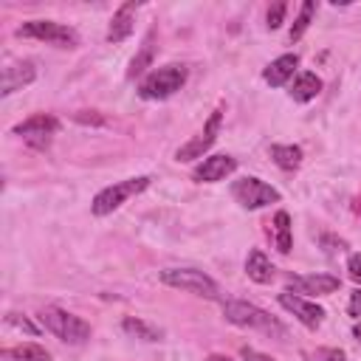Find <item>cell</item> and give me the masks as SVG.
<instances>
[{"label":"cell","instance_id":"obj_1","mask_svg":"<svg viewBox=\"0 0 361 361\" xmlns=\"http://www.w3.org/2000/svg\"><path fill=\"white\" fill-rule=\"evenodd\" d=\"M39 322L45 330H51L56 338L68 341V344H85L90 338V324L85 319H79L76 313H68L62 307H42L39 310Z\"/></svg>","mask_w":361,"mask_h":361},{"label":"cell","instance_id":"obj_2","mask_svg":"<svg viewBox=\"0 0 361 361\" xmlns=\"http://www.w3.org/2000/svg\"><path fill=\"white\" fill-rule=\"evenodd\" d=\"M189 71L183 65H164V68H155L144 76L141 87H138V96L141 99H149V102H158V99H169L175 90L183 87Z\"/></svg>","mask_w":361,"mask_h":361},{"label":"cell","instance_id":"obj_3","mask_svg":"<svg viewBox=\"0 0 361 361\" xmlns=\"http://www.w3.org/2000/svg\"><path fill=\"white\" fill-rule=\"evenodd\" d=\"M149 175H138V178H127V180H118V183H113V186H104L96 197H93V203H90V212L96 214V217H104V214H110V212H116L124 200H130L133 195H141L147 186H149Z\"/></svg>","mask_w":361,"mask_h":361},{"label":"cell","instance_id":"obj_4","mask_svg":"<svg viewBox=\"0 0 361 361\" xmlns=\"http://www.w3.org/2000/svg\"><path fill=\"white\" fill-rule=\"evenodd\" d=\"M223 316H226L231 324H237V327L265 330V333L282 336V324H279L271 313H265L262 307H257V305H251V302H226V305H223Z\"/></svg>","mask_w":361,"mask_h":361},{"label":"cell","instance_id":"obj_5","mask_svg":"<svg viewBox=\"0 0 361 361\" xmlns=\"http://www.w3.org/2000/svg\"><path fill=\"white\" fill-rule=\"evenodd\" d=\"M161 282L169 288H180L186 293H195V296H206V299H217V293H220L217 282L212 276H206L203 271H195V268H164Z\"/></svg>","mask_w":361,"mask_h":361},{"label":"cell","instance_id":"obj_6","mask_svg":"<svg viewBox=\"0 0 361 361\" xmlns=\"http://www.w3.org/2000/svg\"><path fill=\"white\" fill-rule=\"evenodd\" d=\"M17 37H31V39H42L59 48H76L79 45V34L71 25L54 23V20H28L17 28Z\"/></svg>","mask_w":361,"mask_h":361},{"label":"cell","instance_id":"obj_7","mask_svg":"<svg viewBox=\"0 0 361 361\" xmlns=\"http://www.w3.org/2000/svg\"><path fill=\"white\" fill-rule=\"evenodd\" d=\"M231 195H234V200L243 209H262V206L276 203L282 197L271 183H265L259 178H240V180H234L231 183Z\"/></svg>","mask_w":361,"mask_h":361},{"label":"cell","instance_id":"obj_8","mask_svg":"<svg viewBox=\"0 0 361 361\" xmlns=\"http://www.w3.org/2000/svg\"><path fill=\"white\" fill-rule=\"evenodd\" d=\"M220 124H223V107H217L212 116H209V121L203 124V130L192 138V141H186L183 147H178V152H175V161H195V158H203V152L217 141V133H220Z\"/></svg>","mask_w":361,"mask_h":361},{"label":"cell","instance_id":"obj_9","mask_svg":"<svg viewBox=\"0 0 361 361\" xmlns=\"http://www.w3.org/2000/svg\"><path fill=\"white\" fill-rule=\"evenodd\" d=\"M56 130H59V121H56L54 116L37 113V116L25 118L23 124H17V127H14V135L25 138L31 147H48V141H51V135H54Z\"/></svg>","mask_w":361,"mask_h":361},{"label":"cell","instance_id":"obj_10","mask_svg":"<svg viewBox=\"0 0 361 361\" xmlns=\"http://www.w3.org/2000/svg\"><path fill=\"white\" fill-rule=\"evenodd\" d=\"M279 305H282L285 310H290L307 330H316V327L322 324V319H324V307H322V305L307 302V299H302V296H296V293H290V290H282V293H279Z\"/></svg>","mask_w":361,"mask_h":361},{"label":"cell","instance_id":"obj_11","mask_svg":"<svg viewBox=\"0 0 361 361\" xmlns=\"http://www.w3.org/2000/svg\"><path fill=\"white\" fill-rule=\"evenodd\" d=\"M299 290V293H316V296H330L341 288V279L333 274H307V276H290L288 279V290Z\"/></svg>","mask_w":361,"mask_h":361},{"label":"cell","instance_id":"obj_12","mask_svg":"<svg viewBox=\"0 0 361 361\" xmlns=\"http://www.w3.org/2000/svg\"><path fill=\"white\" fill-rule=\"evenodd\" d=\"M37 79V68L31 59H20V62H11L3 68V79H0V93L3 96H11L14 90L31 85Z\"/></svg>","mask_w":361,"mask_h":361},{"label":"cell","instance_id":"obj_13","mask_svg":"<svg viewBox=\"0 0 361 361\" xmlns=\"http://www.w3.org/2000/svg\"><path fill=\"white\" fill-rule=\"evenodd\" d=\"M234 169H237V161L231 155H209V158H203V164L195 166V180L217 183V180L228 178Z\"/></svg>","mask_w":361,"mask_h":361},{"label":"cell","instance_id":"obj_14","mask_svg":"<svg viewBox=\"0 0 361 361\" xmlns=\"http://www.w3.org/2000/svg\"><path fill=\"white\" fill-rule=\"evenodd\" d=\"M135 11H138V3H121L110 20V28H107V42H124L130 34H133V23H135Z\"/></svg>","mask_w":361,"mask_h":361},{"label":"cell","instance_id":"obj_15","mask_svg":"<svg viewBox=\"0 0 361 361\" xmlns=\"http://www.w3.org/2000/svg\"><path fill=\"white\" fill-rule=\"evenodd\" d=\"M296 65H299V56H296V54H282V56H276L271 65H265L262 79H265L271 87H282V85L293 76Z\"/></svg>","mask_w":361,"mask_h":361},{"label":"cell","instance_id":"obj_16","mask_svg":"<svg viewBox=\"0 0 361 361\" xmlns=\"http://www.w3.org/2000/svg\"><path fill=\"white\" fill-rule=\"evenodd\" d=\"M245 274H248V279H254L257 285H268V282L274 279L276 268H274V262H271L259 248H254V251H248V257H245Z\"/></svg>","mask_w":361,"mask_h":361},{"label":"cell","instance_id":"obj_17","mask_svg":"<svg viewBox=\"0 0 361 361\" xmlns=\"http://www.w3.org/2000/svg\"><path fill=\"white\" fill-rule=\"evenodd\" d=\"M319 90H322V79H319L316 73L305 71V73H299V76H296V82L290 85V99L305 104V102L316 99V96H319Z\"/></svg>","mask_w":361,"mask_h":361},{"label":"cell","instance_id":"obj_18","mask_svg":"<svg viewBox=\"0 0 361 361\" xmlns=\"http://www.w3.org/2000/svg\"><path fill=\"white\" fill-rule=\"evenodd\" d=\"M268 152H271L274 164L285 172H293L302 164V147H296V144H271Z\"/></svg>","mask_w":361,"mask_h":361},{"label":"cell","instance_id":"obj_19","mask_svg":"<svg viewBox=\"0 0 361 361\" xmlns=\"http://www.w3.org/2000/svg\"><path fill=\"white\" fill-rule=\"evenodd\" d=\"M3 358H8V361H51V353L39 344H17L11 350H3Z\"/></svg>","mask_w":361,"mask_h":361},{"label":"cell","instance_id":"obj_20","mask_svg":"<svg viewBox=\"0 0 361 361\" xmlns=\"http://www.w3.org/2000/svg\"><path fill=\"white\" fill-rule=\"evenodd\" d=\"M121 327H124V333H130V336H135V338H141V341H161V330L152 327L149 322L138 319V316H127V319L121 322Z\"/></svg>","mask_w":361,"mask_h":361},{"label":"cell","instance_id":"obj_21","mask_svg":"<svg viewBox=\"0 0 361 361\" xmlns=\"http://www.w3.org/2000/svg\"><path fill=\"white\" fill-rule=\"evenodd\" d=\"M313 14H316V3H313V0H305L302 8H299V17L293 20V25H290V31H288V39H290V42H299V39H302V34L307 31Z\"/></svg>","mask_w":361,"mask_h":361},{"label":"cell","instance_id":"obj_22","mask_svg":"<svg viewBox=\"0 0 361 361\" xmlns=\"http://www.w3.org/2000/svg\"><path fill=\"white\" fill-rule=\"evenodd\" d=\"M152 54H155V45H152V34L144 39V45H141V51L133 56V62H130V68H127V76L130 79H135L144 68H149L152 65Z\"/></svg>","mask_w":361,"mask_h":361},{"label":"cell","instance_id":"obj_23","mask_svg":"<svg viewBox=\"0 0 361 361\" xmlns=\"http://www.w3.org/2000/svg\"><path fill=\"white\" fill-rule=\"evenodd\" d=\"M274 226H276V248H279V254H290V245H293V240H290V214L288 212H276Z\"/></svg>","mask_w":361,"mask_h":361},{"label":"cell","instance_id":"obj_24","mask_svg":"<svg viewBox=\"0 0 361 361\" xmlns=\"http://www.w3.org/2000/svg\"><path fill=\"white\" fill-rule=\"evenodd\" d=\"M307 361H347V355L338 347H319V350L307 353Z\"/></svg>","mask_w":361,"mask_h":361},{"label":"cell","instance_id":"obj_25","mask_svg":"<svg viewBox=\"0 0 361 361\" xmlns=\"http://www.w3.org/2000/svg\"><path fill=\"white\" fill-rule=\"evenodd\" d=\"M6 322H8L11 327H20V330H25L28 336H37V333H39V327H37V324H31V322H28L25 316H20V313H8V316H6Z\"/></svg>","mask_w":361,"mask_h":361},{"label":"cell","instance_id":"obj_26","mask_svg":"<svg viewBox=\"0 0 361 361\" xmlns=\"http://www.w3.org/2000/svg\"><path fill=\"white\" fill-rule=\"evenodd\" d=\"M285 3L279 0V3H274L271 8H268V28H279L282 25V20H285Z\"/></svg>","mask_w":361,"mask_h":361},{"label":"cell","instance_id":"obj_27","mask_svg":"<svg viewBox=\"0 0 361 361\" xmlns=\"http://www.w3.org/2000/svg\"><path fill=\"white\" fill-rule=\"evenodd\" d=\"M347 274H350V279H353L355 285H361V254H353V257L347 259Z\"/></svg>","mask_w":361,"mask_h":361},{"label":"cell","instance_id":"obj_28","mask_svg":"<svg viewBox=\"0 0 361 361\" xmlns=\"http://www.w3.org/2000/svg\"><path fill=\"white\" fill-rule=\"evenodd\" d=\"M73 118H76L79 124H104V118H102L96 110H79Z\"/></svg>","mask_w":361,"mask_h":361},{"label":"cell","instance_id":"obj_29","mask_svg":"<svg viewBox=\"0 0 361 361\" xmlns=\"http://www.w3.org/2000/svg\"><path fill=\"white\" fill-rule=\"evenodd\" d=\"M347 313L353 319H361V290H353L350 293V305H347Z\"/></svg>","mask_w":361,"mask_h":361},{"label":"cell","instance_id":"obj_30","mask_svg":"<svg viewBox=\"0 0 361 361\" xmlns=\"http://www.w3.org/2000/svg\"><path fill=\"white\" fill-rule=\"evenodd\" d=\"M240 355H243V361H274L271 355L257 353V350H251V347H243V350H240Z\"/></svg>","mask_w":361,"mask_h":361},{"label":"cell","instance_id":"obj_31","mask_svg":"<svg viewBox=\"0 0 361 361\" xmlns=\"http://www.w3.org/2000/svg\"><path fill=\"white\" fill-rule=\"evenodd\" d=\"M206 361H231L228 355H220V353H212V355H206Z\"/></svg>","mask_w":361,"mask_h":361},{"label":"cell","instance_id":"obj_32","mask_svg":"<svg viewBox=\"0 0 361 361\" xmlns=\"http://www.w3.org/2000/svg\"><path fill=\"white\" fill-rule=\"evenodd\" d=\"M353 336H355V338H361V322H355V327H353Z\"/></svg>","mask_w":361,"mask_h":361}]
</instances>
